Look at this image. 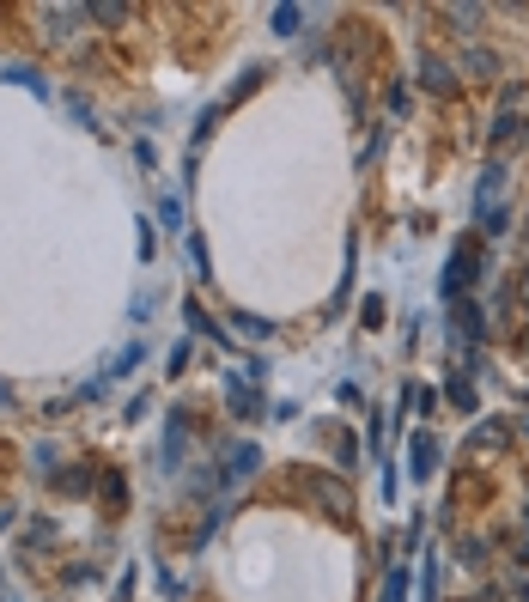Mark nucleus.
Instances as JSON below:
<instances>
[{"instance_id": "1", "label": "nucleus", "mask_w": 529, "mask_h": 602, "mask_svg": "<svg viewBox=\"0 0 529 602\" xmlns=\"http://www.w3.org/2000/svg\"><path fill=\"white\" fill-rule=\"evenodd\" d=\"M487 268V250H481V238H457V250H450V268H444V298L457 305V298L469 292V280Z\"/></svg>"}, {"instance_id": "2", "label": "nucleus", "mask_w": 529, "mask_h": 602, "mask_svg": "<svg viewBox=\"0 0 529 602\" xmlns=\"http://www.w3.org/2000/svg\"><path fill=\"white\" fill-rule=\"evenodd\" d=\"M298 493H305L323 517H335V523H347V517H353V493H347L335 475H298Z\"/></svg>"}, {"instance_id": "3", "label": "nucleus", "mask_w": 529, "mask_h": 602, "mask_svg": "<svg viewBox=\"0 0 529 602\" xmlns=\"http://www.w3.org/2000/svg\"><path fill=\"white\" fill-rule=\"evenodd\" d=\"M256 469H262V450H256V444H232V450H225V487L250 481Z\"/></svg>"}, {"instance_id": "4", "label": "nucleus", "mask_w": 529, "mask_h": 602, "mask_svg": "<svg viewBox=\"0 0 529 602\" xmlns=\"http://www.w3.org/2000/svg\"><path fill=\"white\" fill-rule=\"evenodd\" d=\"M438 463H444L438 438H432V432H414V444H408V469H414V481H426V475H432Z\"/></svg>"}, {"instance_id": "5", "label": "nucleus", "mask_w": 529, "mask_h": 602, "mask_svg": "<svg viewBox=\"0 0 529 602\" xmlns=\"http://www.w3.org/2000/svg\"><path fill=\"white\" fill-rule=\"evenodd\" d=\"M450 317H457V335L475 347V341H487V311L475 305V298H457V305H450Z\"/></svg>"}, {"instance_id": "6", "label": "nucleus", "mask_w": 529, "mask_h": 602, "mask_svg": "<svg viewBox=\"0 0 529 602\" xmlns=\"http://www.w3.org/2000/svg\"><path fill=\"white\" fill-rule=\"evenodd\" d=\"M420 86L444 98V92H457V73H450V61H444V55H420Z\"/></svg>"}, {"instance_id": "7", "label": "nucleus", "mask_w": 529, "mask_h": 602, "mask_svg": "<svg viewBox=\"0 0 529 602\" xmlns=\"http://www.w3.org/2000/svg\"><path fill=\"white\" fill-rule=\"evenodd\" d=\"M511 444V426L505 420H481L475 432H469V450H475V457H481V450H505Z\"/></svg>"}, {"instance_id": "8", "label": "nucleus", "mask_w": 529, "mask_h": 602, "mask_svg": "<svg viewBox=\"0 0 529 602\" xmlns=\"http://www.w3.org/2000/svg\"><path fill=\"white\" fill-rule=\"evenodd\" d=\"M517 134H523V116H517V110H499V116H493V128H487V140H493V146H511Z\"/></svg>"}, {"instance_id": "9", "label": "nucleus", "mask_w": 529, "mask_h": 602, "mask_svg": "<svg viewBox=\"0 0 529 602\" xmlns=\"http://www.w3.org/2000/svg\"><path fill=\"white\" fill-rule=\"evenodd\" d=\"M463 73H469V80H493V73H499V55H493V49H469V55H463Z\"/></svg>"}, {"instance_id": "10", "label": "nucleus", "mask_w": 529, "mask_h": 602, "mask_svg": "<svg viewBox=\"0 0 529 602\" xmlns=\"http://www.w3.org/2000/svg\"><path fill=\"white\" fill-rule=\"evenodd\" d=\"M499 189H505V165H499V159H487V171H481V189H475V201H487V207H493V195H499Z\"/></svg>"}, {"instance_id": "11", "label": "nucleus", "mask_w": 529, "mask_h": 602, "mask_svg": "<svg viewBox=\"0 0 529 602\" xmlns=\"http://www.w3.org/2000/svg\"><path fill=\"white\" fill-rule=\"evenodd\" d=\"M232 414H238V420H256V414H262V396H256L250 384H244V390L232 384Z\"/></svg>"}, {"instance_id": "12", "label": "nucleus", "mask_w": 529, "mask_h": 602, "mask_svg": "<svg viewBox=\"0 0 529 602\" xmlns=\"http://www.w3.org/2000/svg\"><path fill=\"white\" fill-rule=\"evenodd\" d=\"M457 554H463V566H475V572H481L493 548H487V536H463V542H457Z\"/></svg>"}, {"instance_id": "13", "label": "nucleus", "mask_w": 529, "mask_h": 602, "mask_svg": "<svg viewBox=\"0 0 529 602\" xmlns=\"http://www.w3.org/2000/svg\"><path fill=\"white\" fill-rule=\"evenodd\" d=\"M177 457H183V414H171L165 426V469H177Z\"/></svg>"}, {"instance_id": "14", "label": "nucleus", "mask_w": 529, "mask_h": 602, "mask_svg": "<svg viewBox=\"0 0 529 602\" xmlns=\"http://www.w3.org/2000/svg\"><path fill=\"white\" fill-rule=\"evenodd\" d=\"M402 596H408V572L390 566V572H384V596H377V602H402Z\"/></svg>"}, {"instance_id": "15", "label": "nucleus", "mask_w": 529, "mask_h": 602, "mask_svg": "<svg viewBox=\"0 0 529 602\" xmlns=\"http://www.w3.org/2000/svg\"><path fill=\"white\" fill-rule=\"evenodd\" d=\"M444 396H450V402H457L463 414L475 408V384H469V378H450V384H444Z\"/></svg>"}, {"instance_id": "16", "label": "nucleus", "mask_w": 529, "mask_h": 602, "mask_svg": "<svg viewBox=\"0 0 529 602\" xmlns=\"http://www.w3.org/2000/svg\"><path fill=\"white\" fill-rule=\"evenodd\" d=\"M55 487L61 493H86L92 487V469H67V475H55Z\"/></svg>"}, {"instance_id": "17", "label": "nucleus", "mask_w": 529, "mask_h": 602, "mask_svg": "<svg viewBox=\"0 0 529 602\" xmlns=\"http://www.w3.org/2000/svg\"><path fill=\"white\" fill-rule=\"evenodd\" d=\"M86 19H104V25H116V19H128V7H116V0H98V7H86Z\"/></svg>"}, {"instance_id": "18", "label": "nucleus", "mask_w": 529, "mask_h": 602, "mask_svg": "<svg viewBox=\"0 0 529 602\" xmlns=\"http://www.w3.org/2000/svg\"><path fill=\"white\" fill-rule=\"evenodd\" d=\"M481 225H487V238H499V232H505V225H511V207H499V201H493Z\"/></svg>"}, {"instance_id": "19", "label": "nucleus", "mask_w": 529, "mask_h": 602, "mask_svg": "<svg viewBox=\"0 0 529 602\" xmlns=\"http://www.w3.org/2000/svg\"><path fill=\"white\" fill-rule=\"evenodd\" d=\"M298 19H305L298 7H274V31H280V37H292V31H298Z\"/></svg>"}, {"instance_id": "20", "label": "nucleus", "mask_w": 529, "mask_h": 602, "mask_svg": "<svg viewBox=\"0 0 529 602\" xmlns=\"http://www.w3.org/2000/svg\"><path fill=\"white\" fill-rule=\"evenodd\" d=\"M420 596H426V602L438 596V560H432V554H426V566H420Z\"/></svg>"}, {"instance_id": "21", "label": "nucleus", "mask_w": 529, "mask_h": 602, "mask_svg": "<svg viewBox=\"0 0 529 602\" xmlns=\"http://www.w3.org/2000/svg\"><path fill=\"white\" fill-rule=\"evenodd\" d=\"M7 80H13V86H25V92H43V80H37L31 67H7Z\"/></svg>"}, {"instance_id": "22", "label": "nucleus", "mask_w": 529, "mask_h": 602, "mask_svg": "<svg viewBox=\"0 0 529 602\" xmlns=\"http://www.w3.org/2000/svg\"><path fill=\"white\" fill-rule=\"evenodd\" d=\"M189 329H201V335H213V341H225V335H219V329L207 323V311H201V305H189Z\"/></svg>"}, {"instance_id": "23", "label": "nucleus", "mask_w": 529, "mask_h": 602, "mask_svg": "<svg viewBox=\"0 0 529 602\" xmlns=\"http://www.w3.org/2000/svg\"><path fill=\"white\" fill-rule=\"evenodd\" d=\"M335 457H341V469H353V457H359V444H353V438H347V432H341V438H335Z\"/></svg>"}, {"instance_id": "24", "label": "nucleus", "mask_w": 529, "mask_h": 602, "mask_svg": "<svg viewBox=\"0 0 529 602\" xmlns=\"http://www.w3.org/2000/svg\"><path fill=\"white\" fill-rule=\"evenodd\" d=\"M189 250H195V274H213V268H207V238H201V232L189 238Z\"/></svg>"}, {"instance_id": "25", "label": "nucleus", "mask_w": 529, "mask_h": 602, "mask_svg": "<svg viewBox=\"0 0 529 602\" xmlns=\"http://www.w3.org/2000/svg\"><path fill=\"white\" fill-rule=\"evenodd\" d=\"M238 329H244V335H256V341H268V335H274V329H268L262 317H238Z\"/></svg>"}, {"instance_id": "26", "label": "nucleus", "mask_w": 529, "mask_h": 602, "mask_svg": "<svg viewBox=\"0 0 529 602\" xmlns=\"http://www.w3.org/2000/svg\"><path fill=\"white\" fill-rule=\"evenodd\" d=\"M165 371H171V378H177V371H189V341H183V347H171V365H165Z\"/></svg>"}, {"instance_id": "27", "label": "nucleus", "mask_w": 529, "mask_h": 602, "mask_svg": "<svg viewBox=\"0 0 529 602\" xmlns=\"http://www.w3.org/2000/svg\"><path fill=\"white\" fill-rule=\"evenodd\" d=\"M7 523H13V511H7V505H0V530H7Z\"/></svg>"}, {"instance_id": "28", "label": "nucleus", "mask_w": 529, "mask_h": 602, "mask_svg": "<svg viewBox=\"0 0 529 602\" xmlns=\"http://www.w3.org/2000/svg\"><path fill=\"white\" fill-rule=\"evenodd\" d=\"M523 517H529V511H523Z\"/></svg>"}]
</instances>
